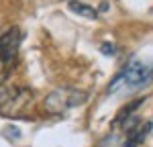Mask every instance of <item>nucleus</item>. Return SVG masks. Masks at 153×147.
<instances>
[{"label": "nucleus", "instance_id": "7", "mask_svg": "<svg viewBox=\"0 0 153 147\" xmlns=\"http://www.w3.org/2000/svg\"><path fill=\"white\" fill-rule=\"evenodd\" d=\"M100 51H102V53H114V47H112V45H108V43H104V45L100 47Z\"/></svg>", "mask_w": 153, "mask_h": 147}, {"label": "nucleus", "instance_id": "2", "mask_svg": "<svg viewBox=\"0 0 153 147\" xmlns=\"http://www.w3.org/2000/svg\"><path fill=\"white\" fill-rule=\"evenodd\" d=\"M33 104V92L27 88H2L0 86V114L16 119L23 117Z\"/></svg>", "mask_w": 153, "mask_h": 147}, {"label": "nucleus", "instance_id": "6", "mask_svg": "<svg viewBox=\"0 0 153 147\" xmlns=\"http://www.w3.org/2000/svg\"><path fill=\"white\" fill-rule=\"evenodd\" d=\"M70 10L76 12V14H82L86 19H96V16H98V12H96L92 6H86V4L78 2V0H71L70 2Z\"/></svg>", "mask_w": 153, "mask_h": 147}, {"label": "nucleus", "instance_id": "1", "mask_svg": "<svg viewBox=\"0 0 153 147\" xmlns=\"http://www.w3.org/2000/svg\"><path fill=\"white\" fill-rule=\"evenodd\" d=\"M153 82V61H141V59H131L120 72L114 76V80L108 84L106 94H114L118 90L125 92H137L141 88Z\"/></svg>", "mask_w": 153, "mask_h": 147}, {"label": "nucleus", "instance_id": "4", "mask_svg": "<svg viewBox=\"0 0 153 147\" xmlns=\"http://www.w3.org/2000/svg\"><path fill=\"white\" fill-rule=\"evenodd\" d=\"M19 47H21V31L19 29H10L0 37V84L8 78L10 70L14 68Z\"/></svg>", "mask_w": 153, "mask_h": 147}, {"label": "nucleus", "instance_id": "5", "mask_svg": "<svg viewBox=\"0 0 153 147\" xmlns=\"http://www.w3.org/2000/svg\"><path fill=\"white\" fill-rule=\"evenodd\" d=\"M151 131V122L149 121H137L131 125L129 129H127V137H125V141H123V145L120 147H139L145 141V137L149 135Z\"/></svg>", "mask_w": 153, "mask_h": 147}, {"label": "nucleus", "instance_id": "3", "mask_svg": "<svg viewBox=\"0 0 153 147\" xmlns=\"http://www.w3.org/2000/svg\"><path fill=\"white\" fill-rule=\"evenodd\" d=\"M88 100V94L78 88H55L45 96V110L51 114H59L65 110L80 106Z\"/></svg>", "mask_w": 153, "mask_h": 147}]
</instances>
